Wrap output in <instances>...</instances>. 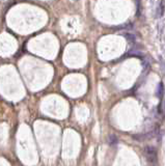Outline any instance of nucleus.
Segmentation results:
<instances>
[{
	"label": "nucleus",
	"instance_id": "obj_3",
	"mask_svg": "<svg viewBox=\"0 0 165 166\" xmlns=\"http://www.w3.org/2000/svg\"><path fill=\"white\" fill-rule=\"evenodd\" d=\"M109 142H110V144H117V137L114 136V135H111V136L109 137Z\"/></svg>",
	"mask_w": 165,
	"mask_h": 166
},
{
	"label": "nucleus",
	"instance_id": "obj_1",
	"mask_svg": "<svg viewBox=\"0 0 165 166\" xmlns=\"http://www.w3.org/2000/svg\"><path fill=\"white\" fill-rule=\"evenodd\" d=\"M144 153H145L146 159L150 163H156L157 161V152L155 147H146L144 149Z\"/></svg>",
	"mask_w": 165,
	"mask_h": 166
},
{
	"label": "nucleus",
	"instance_id": "obj_4",
	"mask_svg": "<svg viewBox=\"0 0 165 166\" xmlns=\"http://www.w3.org/2000/svg\"><path fill=\"white\" fill-rule=\"evenodd\" d=\"M162 92H163V85H162V83H160V84H159V88H158V97L159 98H161Z\"/></svg>",
	"mask_w": 165,
	"mask_h": 166
},
{
	"label": "nucleus",
	"instance_id": "obj_2",
	"mask_svg": "<svg viewBox=\"0 0 165 166\" xmlns=\"http://www.w3.org/2000/svg\"><path fill=\"white\" fill-rule=\"evenodd\" d=\"M164 7H165V0H161L160 2V6H159V13H158V17H161L164 13Z\"/></svg>",
	"mask_w": 165,
	"mask_h": 166
},
{
	"label": "nucleus",
	"instance_id": "obj_5",
	"mask_svg": "<svg viewBox=\"0 0 165 166\" xmlns=\"http://www.w3.org/2000/svg\"><path fill=\"white\" fill-rule=\"evenodd\" d=\"M135 2H136V5H137V14H139V0H135Z\"/></svg>",
	"mask_w": 165,
	"mask_h": 166
}]
</instances>
